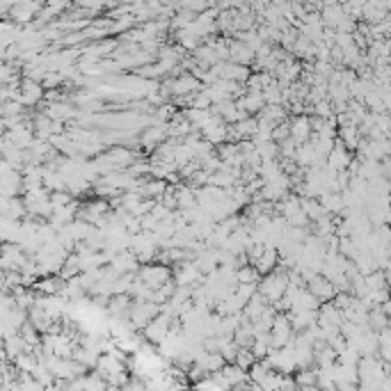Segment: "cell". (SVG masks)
<instances>
[{"label":"cell","mask_w":391,"mask_h":391,"mask_svg":"<svg viewBox=\"0 0 391 391\" xmlns=\"http://www.w3.org/2000/svg\"><path fill=\"white\" fill-rule=\"evenodd\" d=\"M167 89H169L172 94H176V96H185V94L199 92L201 85H199V80H197V78L183 76V78H179V80H172V82H169Z\"/></svg>","instance_id":"cell-4"},{"label":"cell","mask_w":391,"mask_h":391,"mask_svg":"<svg viewBox=\"0 0 391 391\" xmlns=\"http://www.w3.org/2000/svg\"><path fill=\"white\" fill-rule=\"evenodd\" d=\"M311 135V124H309V117L304 114H298L295 119L288 121V137L295 142V144H302L307 142Z\"/></svg>","instance_id":"cell-2"},{"label":"cell","mask_w":391,"mask_h":391,"mask_svg":"<svg viewBox=\"0 0 391 391\" xmlns=\"http://www.w3.org/2000/svg\"><path fill=\"white\" fill-rule=\"evenodd\" d=\"M277 261H279L277 250H275V247H266V245H263V252H261V254L256 256L252 263H254V268H256V272H259V275H266V272H270V270H275V268H277Z\"/></svg>","instance_id":"cell-3"},{"label":"cell","mask_w":391,"mask_h":391,"mask_svg":"<svg viewBox=\"0 0 391 391\" xmlns=\"http://www.w3.org/2000/svg\"><path fill=\"white\" fill-rule=\"evenodd\" d=\"M304 286L309 288L311 293L321 300V302H327V300H332V298H334V293H337L334 284H332L327 277H323L321 272H318V275H314L311 279H307V284H304Z\"/></svg>","instance_id":"cell-1"}]
</instances>
